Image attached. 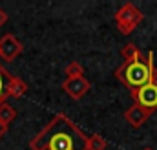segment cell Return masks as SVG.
<instances>
[{
	"label": "cell",
	"instance_id": "obj_15",
	"mask_svg": "<svg viewBox=\"0 0 157 150\" xmlns=\"http://www.w3.org/2000/svg\"><path fill=\"white\" fill-rule=\"evenodd\" d=\"M6 132H7V128H6V126H2V124H0V139H2V137H4V134H6Z\"/></svg>",
	"mask_w": 157,
	"mask_h": 150
},
{
	"label": "cell",
	"instance_id": "obj_10",
	"mask_svg": "<svg viewBox=\"0 0 157 150\" xmlns=\"http://www.w3.org/2000/svg\"><path fill=\"white\" fill-rule=\"evenodd\" d=\"M15 117H17V110L9 105V103H4V105H0V124L2 126H9V123H13L15 121Z\"/></svg>",
	"mask_w": 157,
	"mask_h": 150
},
{
	"label": "cell",
	"instance_id": "obj_4",
	"mask_svg": "<svg viewBox=\"0 0 157 150\" xmlns=\"http://www.w3.org/2000/svg\"><path fill=\"white\" fill-rule=\"evenodd\" d=\"M130 95H132V99H133L135 105H139V106L150 110L152 113L157 110V81L144 84V86L139 88V90L130 92Z\"/></svg>",
	"mask_w": 157,
	"mask_h": 150
},
{
	"label": "cell",
	"instance_id": "obj_7",
	"mask_svg": "<svg viewBox=\"0 0 157 150\" xmlns=\"http://www.w3.org/2000/svg\"><path fill=\"white\" fill-rule=\"evenodd\" d=\"M150 115H152L150 110H146V108H143V106H139V105L133 103V105L124 112V119H126V123H128L130 126L139 128V126H143V124L148 121Z\"/></svg>",
	"mask_w": 157,
	"mask_h": 150
},
{
	"label": "cell",
	"instance_id": "obj_14",
	"mask_svg": "<svg viewBox=\"0 0 157 150\" xmlns=\"http://www.w3.org/2000/svg\"><path fill=\"white\" fill-rule=\"evenodd\" d=\"M6 22H7V13H6V9L0 7V28H2Z\"/></svg>",
	"mask_w": 157,
	"mask_h": 150
},
{
	"label": "cell",
	"instance_id": "obj_3",
	"mask_svg": "<svg viewBox=\"0 0 157 150\" xmlns=\"http://www.w3.org/2000/svg\"><path fill=\"white\" fill-rule=\"evenodd\" d=\"M143 18H144L143 11L135 4L126 2L115 13V26H117V30L122 35H130V33H133L137 30V26L143 22Z\"/></svg>",
	"mask_w": 157,
	"mask_h": 150
},
{
	"label": "cell",
	"instance_id": "obj_2",
	"mask_svg": "<svg viewBox=\"0 0 157 150\" xmlns=\"http://www.w3.org/2000/svg\"><path fill=\"white\" fill-rule=\"evenodd\" d=\"M115 77L130 90H139L148 82L157 81V70L154 64V51H148V55L132 61V62H124L115 70Z\"/></svg>",
	"mask_w": 157,
	"mask_h": 150
},
{
	"label": "cell",
	"instance_id": "obj_1",
	"mask_svg": "<svg viewBox=\"0 0 157 150\" xmlns=\"http://www.w3.org/2000/svg\"><path fill=\"white\" fill-rule=\"evenodd\" d=\"M31 150H88V136L64 113H57L29 141Z\"/></svg>",
	"mask_w": 157,
	"mask_h": 150
},
{
	"label": "cell",
	"instance_id": "obj_11",
	"mask_svg": "<svg viewBox=\"0 0 157 150\" xmlns=\"http://www.w3.org/2000/svg\"><path fill=\"white\" fill-rule=\"evenodd\" d=\"M11 79H13V75L0 64V105H4L6 99L9 97V95H7V84H9Z\"/></svg>",
	"mask_w": 157,
	"mask_h": 150
},
{
	"label": "cell",
	"instance_id": "obj_12",
	"mask_svg": "<svg viewBox=\"0 0 157 150\" xmlns=\"http://www.w3.org/2000/svg\"><path fill=\"white\" fill-rule=\"evenodd\" d=\"M108 141L101 134H91L88 136V150H106Z\"/></svg>",
	"mask_w": 157,
	"mask_h": 150
},
{
	"label": "cell",
	"instance_id": "obj_6",
	"mask_svg": "<svg viewBox=\"0 0 157 150\" xmlns=\"http://www.w3.org/2000/svg\"><path fill=\"white\" fill-rule=\"evenodd\" d=\"M90 88H91V84H90V81L86 79V77H77V79H64V82H62V90L71 97V99H82L88 92H90Z\"/></svg>",
	"mask_w": 157,
	"mask_h": 150
},
{
	"label": "cell",
	"instance_id": "obj_9",
	"mask_svg": "<svg viewBox=\"0 0 157 150\" xmlns=\"http://www.w3.org/2000/svg\"><path fill=\"white\" fill-rule=\"evenodd\" d=\"M121 55H122L124 62H132V61H137V59H141V57H143L141 49H139V48H137V44H133V42L124 44V46L121 48Z\"/></svg>",
	"mask_w": 157,
	"mask_h": 150
},
{
	"label": "cell",
	"instance_id": "obj_13",
	"mask_svg": "<svg viewBox=\"0 0 157 150\" xmlns=\"http://www.w3.org/2000/svg\"><path fill=\"white\" fill-rule=\"evenodd\" d=\"M64 73H66V79H77V77H84V68L80 66V62H77V61H71V62L66 66Z\"/></svg>",
	"mask_w": 157,
	"mask_h": 150
},
{
	"label": "cell",
	"instance_id": "obj_16",
	"mask_svg": "<svg viewBox=\"0 0 157 150\" xmlns=\"http://www.w3.org/2000/svg\"><path fill=\"white\" fill-rule=\"evenodd\" d=\"M143 150H154V148H143Z\"/></svg>",
	"mask_w": 157,
	"mask_h": 150
},
{
	"label": "cell",
	"instance_id": "obj_5",
	"mask_svg": "<svg viewBox=\"0 0 157 150\" xmlns=\"http://www.w3.org/2000/svg\"><path fill=\"white\" fill-rule=\"evenodd\" d=\"M24 46L18 38L15 37L13 33H6L4 37L0 38V59L6 62H13L20 53H22Z\"/></svg>",
	"mask_w": 157,
	"mask_h": 150
},
{
	"label": "cell",
	"instance_id": "obj_8",
	"mask_svg": "<svg viewBox=\"0 0 157 150\" xmlns=\"http://www.w3.org/2000/svg\"><path fill=\"white\" fill-rule=\"evenodd\" d=\"M26 93H28V84H26L22 79H18V77L13 75V79H11L9 84H7V95L13 97V99H20V97H24Z\"/></svg>",
	"mask_w": 157,
	"mask_h": 150
}]
</instances>
